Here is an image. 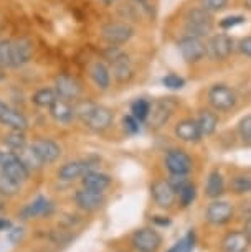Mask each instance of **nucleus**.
Here are the masks:
<instances>
[{
    "label": "nucleus",
    "instance_id": "nucleus-27",
    "mask_svg": "<svg viewBox=\"0 0 251 252\" xmlns=\"http://www.w3.org/2000/svg\"><path fill=\"white\" fill-rule=\"evenodd\" d=\"M197 124L202 135H212L216 130V127H218V116L215 112L205 109V111H200V114H198Z\"/></svg>",
    "mask_w": 251,
    "mask_h": 252
},
{
    "label": "nucleus",
    "instance_id": "nucleus-14",
    "mask_svg": "<svg viewBox=\"0 0 251 252\" xmlns=\"http://www.w3.org/2000/svg\"><path fill=\"white\" fill-rule=\"evenodd\" d=\"M74 201H76L78 206L84 209V211H96V209L103 206L104 196H103V191H94V189L83 188L74 194Z\"/></svg>",
    "mask_w": 251,
    "mask_h": 252
},
{
    "label": "nucleus",
    "instance_id": "nucleus-50",
    "mask_svg": "<svg viewBox=\"0 0 251 252\" xmlns=\"http://www.w3.org/2000/svg\"><path fill=\"white\" fill-rule=\"evenodd\" d=\"M245 234L250 237V241H251V216L246 220V222H245Z\"/></svg>",
    "mask_w": 251,
    "mask_h": 252
},
{
    "label": "nucleus",
    "instance_id": "nucleus-53",
    "mask_svg": "<svg viewBox=\"0 0 251 252\" xmlns=\"http://www.w3.org/2000/svg\"><path fill=\"white\" fill-rule=\"evenodd\" d=\"M245 7L248 8V10H251V0H245Z\"/></svg>",
    "mask_w": 251,
    "mask_h": 252
},
{
    "label": "nucleus",
    "instance_id": "nucleus-26",
    "mask_svg": "<svg viewBox=\"0 0 251 252\" xmlns=\"http://www.w3.org/2000/svg\"><path fill=\"white\" fill-rule=\"evenodd\" d=\"M91 78L94 81V84L106 91L111 84V73H109V68L103 63V61H96L93 66H91Z\"/></svg>",
    "mask_w": 251,
    "mask_h": 252
},
{
    "label": "nucleus",
    "instance_id": "nucleus-41",
    "mask_svg": "<svg viewBox=\"0 0 251 252\" xmlns=\"http://www.w3.org/2000/svg\"><path fill=\"white\" fill-rule=\"evenodd\" d=\"M226 3H228V0H202V8H205L210 13H215L225 8Z\"/></svg>",
    "mask_w": 251,
    "mask_h": 252
},
{
    "label": "nucleus",
    "instance_id": "nucleus-10",
    "mask_svg": "<svg viewBox=\"0 0 251 252\" xmlns=\"http://www.w3.org/2000/svg\"><path fill=\"white\" fill-rule=\"evenodd\" d=\"M55 91L58 94V97L71 101V99H78L81 96V84L73 76L60 74L55 78Z\"/></svg>",
    "mask_w": 251,
    "mask_h": 252
},
{
    "label": "nucleus",
    "instance_id": "nucleus-16",
    "mask_svg": "<svg viewBox=\"0 0 251 252\" xmlns=\"http://www.w3.org/2000/svg\"><path fill=\"white\" fill-rule=\"evenodd\" d=\"M175 135L183 142H190V144H197L203 137L197 121H192V119H183L179 122L175 127Z\"/></svg>",
    "mask_w": 251,
    "mask_h": 252
},
{
    "label": "nucleus",
    "instance_id": "nucleus-35",
    "mask_svg": "<svg viewBox=\"0 0 251 252\" xmlns=\"http://www.w3.org/2000/svg\"><path fill=\"white\" fill-rule=\"evenodd\" d=\"M177 194H179V199H180L182 206H190L197 198V188H195V185L187 183Z\"/></svg>",
    "mask_w": 251,
    "mask_h": 252
},
{
    "label": "nucleus",
    "instance_id": "nucleus-13",
    "mask_svg": "<svg viewBox=\"0 0 251 252\" xmlns=\"http://www.w3.org/2000/svg\"><path fill=\"white\" fill-rule=\"evenodd\" d=\"M33 149L36 150V154L43 161V165H50L55 163L56 160L60 158L61 155V147L56 144V142L50 140V139H40L33 142Z\"/></svg>",
    "mask_w": 251,
    "mask_h": 252
},
{
    "label": "nucleus",
    "instance_id": "nucleus-2",
    "mask_svg": "<svg viewBox=\"0 0 251 252\" xmlns=\"http://www.w3.org/2000/svg\"><path fill=\"white\" fill-rule=\"evenodd\" d=\"M177 107V101L174 97H162L155 99L150 104V112L147 117V122L152 129H160L169 122V119L172 117V114Z\"/></svg>",
    "mask_w": 251,
    "mask_h": 252
},
{
    "label": "nucleus",
    "instance_id": "nucleus-32",
    "mask_svg": "<svg viewBox=\"0 0 251 252\" xmlns=\"http://www.w3.org/2000/svg\"><path fill=\"white\" fill-rule=\"evenodd\" d=\"M3 144H5L8 149L17 152L18 149L27 145V139H25V134L22 130H10L8 134L3 135Z\"/></svg>",
    "mask_w": 251,
    "mask_h": 252
},
{
    "label": "nucleus",
    "instance_id": "nucleus-6",
    "mask_svg": "<svg viewBox=\"0 0 251 252\" xmlns=\"http://www.w3.org/2000/svg\"><path fill=\"white\" fill-rule=\"evenodd\" d=\"M132 246L137 252H157L162 246V236L152 227H142L132 234Z\"/></svg>",
    "mask_w": 251,
    "mask_h": 252
},
{
    "label": "nucleus",
    "instance_id": "nucleus-39",
    "mask_svg": "<svg viewBox=\"0 0 251 252\" xmlns=\"http://www.w3.org/2000/svg\"><path fill=\"white\" fill-rule=\"evenodd\" d=\"M238 134L243 140L251 142V114L250 116H245L238 122Z\"/></svg>",
    "mask_w": 251,
    "mask_h": 252
},
{
    "label": "nucleus",
    "instance_id": "nucleus-15",
    "mask_svg": "<svg viewBox=\"0 0 251 252\" xmlns=\"http://www.w3.org/2000/svg\"><path fill=\"white\" fill-rule=\"evenodd\" d=\"M150 191H152V198L154 201L159 204L160 208H169L172 206L174 201H175V193L174 188L170 187L169 182H165V180H160V182H155L152 185V188H150Z\"/></svg>",
    "mask_w": 251,
    "mask_h": 252
},
{
    "label": "nucleus",
    "instance_id": "nucleus-34",
    "mask_svg": "<svg viewBox=\"0 0 251 252\" xmlns=\"http://www.w3.org/2000/svg\"><path fill=\"white\" fill-rule=\"evenodd\" d=\"M20 191V185L8 178L5 173L0 170V196H15Z\"/></svg>",
    "mask_w": 251,
    "mask_h": 252
},
{
    "label": "nucleus",
    "instance_id": "nucleus-1",
    "mask_svg": "<svg viewBox=\"0 0 251 252\" xmlns=\"http://www.w3.org/2000/svg\"><path fill=\"white\" fill-rule=\"evenodd\" d=\"M185 30L187 35L193 36H207L213 30V18L212 13L205 8H192L185 17Z\"/></svg>",
    "mask_w": 251,
    "mask_h": 252
},
{
    "label": "nucleus",
    "instance_id": "nucleus-42",
    "mask_svg": "<svg viewBox=\"0 0 251 252\" xmlns=\"http://www.w3.org/2000/svg\"><path fill=\"white\" fill-rule=\"evenodd\" d=\"M167 182L170 183V187L174 188V191L179 193L188 183V180H187V175H172L170 173V178L167 180Z\"/></svg>",
    "mask_w": 251,
    "mask_h": 252
},
{
    "label": "nucleus",
    "instance_id": "nucleus-21",
    "mask_svg": "<svg viewBox=\"0 0 251 252\" xmlns=\"http://www.w3.org/2000/svg\"><path fill=\"white\" fill-rule=\"evenodd\" d=\"M51 209V203L45 196H38L35 201L28 203L25 208L18 213V216L22 220H32V218H38V216H46Z\"/></svg>",
    "mask_w": 251,
    "mask_h": 252
},
{
    "label": "nucleus",
    "instance_id": "nucleus-3",
    "mask_svg": "<svg viewBox=\"0 0 251 252\" xmlns=\"http://www.w3.org/2000/svg\"><path fill=\"white\" fill-rule=\"evenodd\" d=\"M179 51H180L182 58L187 63L195 64L198 61H202L207 55V45L203 43V40L200 36H193V35H185L179 40Z\"/></svg>",
    "mask_w": 251,
    "mask_h": 252
},
{
    "label": "nucleus",
    "instance_id": "nucleus-47",
    "mask_svg": "<svg viewBox=\"0 0 251 252\" xmlns=\"http://www.w3.org/2000/svg\"><path fill=\"white\" fill-rule=\"evenodd\" d=\"M15 158H17L15 152H3V150H0V168H2V166H5L7 163H10V161L15 160Z\"/></svg>",
    "mask_w": 251,
    "mask_h": 252
},
{
    "label": "nucleus",
    "instance_id": "nucleus-36",
    "mask_svg": "<svg viewBox=\"0 0 251 252\" xmlns=\"http://www.w3.org/2000/svg\"><path fill=\"white\" fill-rule=\"evenodd\" d=\"M231 189L236 194L251 193V178L250 177H235L231 180Z\"/></svg>",
    "mask_w": 251,
    "mask_h": 252
},
{
    "label": "nucleus",
    "instance_id": "nucleus-30",
    "mask_svg": "<svg viewBox=\"0 0 251 252\" xmlns=\"http://www.w3.org/2000/svg\"><path fill=\"white\" fill-rule=\"evenodd\" d=\"M0 68H13V40L0 41Z\"/></svg>",
    "mask_w": 251,
    "mask_h": 252
},
{
    "label": "nucleus",
    "instance_id": "nucleus-33",
    "mask_svg": "<svg viewBox=\"0 0 251 252\" xmlns=\"http://www.w3.org/2000/svg\"><path fill=\"white\" fill-rule=\"evenodd\" d=\"M131 112L139 122H145L149 117V112H150V102L147 99H136L131 106Z\"/></svg>",
    "mask_w": 251,
    "mask_h": 252
},
{
    "label": "nucleus",
    "instance_id": "nucleus-40",
    "mask_svg": "<svg viewBox=\"0 0 251 252\" xmlns=\"http://www.w3.org/2000/svg\"><path fill=\"white\" fill-rule=\"evenodd\" d=\"M162 84L169 89H182L183 86H185V81L177 74H167L162 79Z\"/></svg>",
    "mask_w": 251,
    "mask_h": 252
},
{
    "label": "nucleus",
    "instance_id": "nucleus-45",
    "mask_svg": "<svg viewBox=\"0 0 251 252\" xmlns=\"http://www.w3.org/2000/svg\"><path fill=\"white\" fill-rule=\"evenodd\" d=\"M23 234H25L23 227H10V229H8V234H7V239L10 241L12 244H17V242H20Z\"/></svg>",
    "mask_w": 251,
    "mask_h": 252
},
{
    "label": "nucleus",
    "instance_id": "nucleus-11",
    "mask_svg": "<svg viewBox=\"0 0 251 252\" xmlns=\"http://www.w3.org/2000/svg\"><path fill=\"white\" fill-rule=\"evenodd\" d=\"M84 124H86L88 129L94 132H104L106 129H109L112 124V112L108 107L96 104V107L93 109V112L88 116Z\"/></svg>",
    "mask_w": 251,
    "mask_h": 252
},
{
    "label": "nucleus",
    "instance_id": "nucleus-22",
    "mask_svg": "<svg viewBox=\"0 0 251 252\" xmlns=\"http://www.w3.org/2000/svg\"><path fill=\"white\" fill-rule=\"evenodd\" d=\"M0 124L8 127L10 130H22V132H25L28 127L27 117L20 111H15V109L10 107H7L5 111L0 114Z\"/></svg>",
    "mask_w": 251,
    "mask_h": 252
},
{
    "label": "nucleus",
    "instance_id": "nucleus-20",
    "mask_svg": "<svg viewBox=\"0 0 251 252\" xmlns=\"http://www.w3.org/2000/svg\"><path fill=\"white\" fill-rule=\"evenodd\" d=\"M111 69H112V76H114V79L121 84L129 83V81L134 78V68H132L127 55H122L117 60L112 61Z\"/></svg>",
    "mask_w": 251,
    "mask_h": 252
},
{
    "label": "nucleus",
    "instance_id": "nucleus-43",
    "mask_svg": "<svg viewBox=\"0 0 251 252\" xmlns=\"http://www.w3.org/2000/svg\"><path fill=\"white\" fill-rule=\"evenodd\" d=\"M131 2L134 3L137 10L147 13L149 17L154 15V7H152V3H150V0H131Z\"/></svg>",
    "mask_w": 251,
    "mask_h": 252
},
{
    "label": "nucleus",
    "instance_id": "nucleus-52",
    "mask_svg": "<svg viewBox=\"0 0 251 252\" xmlns=\"http://www.w3.org/2000/svg\"><path fill=\"white\" fill-rule=\"evenodd\" d=\"M99 2L106 3V5H112V3H116V2H117V0H99Z\"/></svg>",
    "mask_w": 251,
    "mask_h": 252
},
{
    "label": "nucleus",
    "instance_id": "nucleus-5",
    "mask_svg": "<svg viewBox=\"0 0 251 252\" xmlns=\"http://www.w3.org/2000/svg\"><path fill=\"white\" fill-rule=\"evenodd\" d=\"M208 102L218 112L231 111L236 104V94L226 84H215L208 91Z\"/></svg>",
    "mask_w": 251,
    "mask_h": 252
},
{
    "label": "nucleus",
    "instance_id": "nucleus-17",
    "mask_svg": "<svg viewBox=\"0 0 251 252\" xmlns=\"http://www.w3.org/2000/svg\"><path fill=\"white\" fill-rule=\"evenodd\" d=\"M33 58V45L28 38H18L13 40V68L30 63Z\"/></svg>",
    "mask_w": 251,
    "mask_h": 252
},
{
    "label": "nucleus",
    "instance_id": "nucleus-44",
    "mask_svg": "<svg viewBox=\"0 0 251 252\" xmlns=\"http://www.w3.org/2000/svg\"><path fill=\"white\" fill-rule=\"evenodd\" d=\"M245 18L241 15H233V17H225L223 20L220 22V27L221 28H233L236 25H240V23H243Z\"/></svg>",
    "mask_w": 251,
    "mask_h": 252
},
{
    "label": "nucleus",
    "instance_id": "nucleus-28",
    "mask_svg": "<svg viewBox=\"0 0 251 252\" xmlns=\"http://www.w3.org/2000/svg\"><path fill=\"white\" fill-rule=\"evenodd\" d=\"M205 191H207V196L212 198V199H216L218 196H221L225 191V182H223V177L220 175V172H212L208 175L207 178V187H205Z\"/></svg>",
    "mask_w": 251,
    "mask_h": 252
},
{
    "label": "nucleus",
    "instance_id": "nucleus-25",
    "mask_svg": "<svg viewBox=\"0 0 251 252\" xmlns=\"http://www.w3.org/2000/svg\"><path fill=\"white\" fill-rule=\"evenodd\" d=\"M2 170L3 173L7 175L8 178H12L13 182L18 183V185H22V183H25L28 177H30V170L27 168L25 165L22 163L20 160H18V157L15 160H12L10 163H7L5 166H2Z\"/></svg>",
    "mask_w": 251,
    "mask_h": 252
},
{
    "label": "nucleus",
    "instance_id": "nucleus-29",
    "mask_svg": "<svg viewBox=\"0 0 251 252\" xmlns=\"http://www.w3.org/2000/svg\"><path fill=\"white\" fill-rule=\"evenodd\" d=\"M56 99H58V94H56L55 89L51 88H43V89H38L35 94L32 96V101L35 106L38 107H50Z\"/></svg>",
    "mask_w": 251,
    "mask_h": 252
},
{
    "label": "nucleus",
    "instance_id": "nucleus-38",
    "mask_svg": "<svg viewBox=\"0 0 251 252\" xmlns=\"http://www.w3.org/2000/svg\"><path fill=\"white\" fill-rule=\"evenodd\" d=\"M122 129H124L126 134L134 135L141 130V122L137 121L132 114H129V116H126L124 119H122Z\"/></svg>",
    "mask_w": 251,
    "mask_h": 252
},
{
    "label": "nucleus",
    "instance_id": "nucleus-12",
    "mask_svg": "<svg viewBox=\"0 0 251 252\" xmlns=\"http://www.w3.org/2000/svg\"><path fill=\"white\" fill-rule=\"evenodd\" d=\"M93 163L88 160H76V161H70V163L63 165L58 170V178L61 182H73L79 177H83L84 173H88L93 168Z\"/></svg>",
    "mask_w": 251,
    "mask_h": 252
},
{
    "label": "nucleus",
    "instance_id": "nucleus-19",
    "mask_svg": "<svg viewBox=\"0 0 251 252\" xmlns=\"http://www.w3.org/2000/svg\"><path fill=\"white\" fill-rule=\"evenodd\" d=\"M50 109V116L55 119L56 122L61 124H70L74 117V106H71L68 99L58 97L56 101L48 107Z\"/></svg>",
    "mask_w": 251,
    "mask_h": 252
},
{
    "label": "nucleus",
    "instance_id": "nucleus-8",
    "mask_svg": "<svg viewBox=\"0 0 251 252\" xmlns=\"http://www.w3.org/2000/svg\"><path fill=\"white\" fill-rule=\"evenodd\" d=\"M165 166L172 175H188L192 172V158L183 150L174 149L165 155Z\"/></svg>",
    "mask_w": 251,
    "mask_h": 252
},
{
    "label": "nucleus",
    "instance_id": "nucleus-46",
    "mask_svg": "<svg viewBox=\"0 0 251 252\" xmlns=\"http://www.w3.org/2000/svg\"><path fill=\"white\" fill-rule=\"evenodd\" d=\"M238 50L241 55L248 56V58H251V36H245L240 40L238 43Z\"/></svg>",
    "mask_w": 251,
    "mask_h": 252
},
{
    "label": "nucleus",
    "instance_id": "nucleus-9",
    "mask_svg": "<svg viewBox=\"0 0 251 252\" xmlns=\"http://www.w3.org/2000/svg\"><path fill=\"white\" fill-rule=\"evenodd\" d=\"M233 206L228 201H213L207 208V221L215 226H223L233 218Z\"/></svg>",
    "mask_w": 251,
    "mask_h": 252
},
{
    "label": "nucleus",
    "instance_id": "nucleus-51",
    "mask_svg": "<svg viewBox=\"0 0 251 252\" xmlns=\"http://www.w3.org/2000/svg\"><path fill=\"white\" fill-rule=\"evenodd\" d=\"M3 213H5V201L0 198V216H3Z\"/></svg>",
    "mask_w": 251,
    "mask_h": 252
},
{
    "label": "nucleus",
    "instance_id": "nucleus-48",
    "mask_svg": "<svg viewBox=\"0 0 251 252\" xmlns=\"http://www.w3.org/2000/svg\"><path fill=\"white\" fill-rule=\"evenodd\" d=\"M154 224H157V226H170V220L167 216H154Z\"/></svg>",
    "mask_w": 251,
    "mask_h": 252
},
{
    "label": "nucleus",
    "instance_id": "nucleus-37",
    "mask_svg": "<svg viewBox=\"0 0 251 252\" xmlns=\"http://www.w3.org/2000/svg\"><path fill=\"white\" fill-rule=\"evenodd\" d=\"M94 107H96V104L91 102V101H79L76 106H74V116H78L84 122L89 114L93 112Z\"/></svg>",
    "mask_w": 251,
    "mask_h": 252
},
{
    "label": "nucleus",
    "instance_id": "nucleus-23",
    "mask_svg": "<svg viewBox=\"0 0 251 252\" xmlns=\"http://www.w3.org/2000/svg\"><path fill=\"white\" fill-rule=\"evenodd\" d=\"M81 183L84 188L94 189V191H104L111 185V177L101 172H93L89 170L88 173H84L81 177Z\"/></svg>",
    "mask_w": 251,
    "mask_h": 252
},
{
    "label": "nucleus",
    "instance_id": "nucleus-18",
    "mask_svg": "<svg viewBox=\"0 0 251 252\" xmlns=\"http://www.w3.org/2000/svg\"><path fill=\"white\" fill-rule=\"evenodd\" d=\"M250 237L245 234V231H231L221 241L223 252H245L250 247Z\"/></svg>",
    "mask_w": 251,
    "mask_h": 252
},
{
    "label": "nucleus",
    "instance_id": "nucleus-4",
    "mask_svg": "<svg viewBox=\"0 0 251 252\" xmlns=\"http://www.w3.org/2000/svg\"><path fill=\"white\" fill-rule=\"evenodd\" d=\"M103 40L111 46L124 45L134 35V28L126 22H111L103 27Z\"/></svg>",
    "mask_w": 251,
    "mask_h": 252
},
{
    "label": "nucleus",
    "instance_id": "nucleus-31",
    "mask_svg": "<svg viewBox=\"0 0 251 252\" xmlns=\"http://www.w3.org/2000/svg\"><path fill=\"white\" fill-rule=\"evenodd\" d=\"M195 242H197L195 232L188 231L187 234L183 236L179 242H175L167 252H193V249H195Z\"/></svg>",
    "mask_w": 251,
    "mask_h": 252
},
{
    "label": "nucleus",
    "instance_id": "nucleus-7",
    "mask_svg": "<svg viewBox=\"0 0 251 252\" xmlns=\"http://www.w3.org/2000/svg\"><path fill=\"white\" fill-rule=\"evenodd\" d=\"M235 41L233 38L225 35V33H218L213 35L207 43V55L210 56L213 61H225L228 56L233 53Z\"/></svg>",
    "mask_w": 251,
    "mask_h": 252
},
{
    "label": "nucleus",
    "instance_id": "nucleus-24",
    "mask_svg": "<svg viewBox=\"0 0 251 252\" xmlns=\"http://www.w3.org/2000/svg\"><path fill=\"white\" fill-rule=\"evenodd\" d=\"M15 155L18 157V160L30 170V172H36V170H40L41 166H43V161H41L38 154H36V150L33 149V145L22 147V149H18L15 152Z\"/></svg>",
    "mask_w": 251,
    "mask_h": 252
},
{
    "label": "nucleus",
    "instance_id": "nucleus-49",
    "mask_svg": "<svg viewBox=\"0 0 251 252\" xmlns=\"http://www.w3.org/2000/svg\"><path fill=\"white\" fill-rule=\"evenodd\" d=\"M12 227V222L7 220V218H2L0 216V232L2 231H8Z\"/></svg>",
    "mask_w": 251,
    "mask_h": 252
}]
</instances>
